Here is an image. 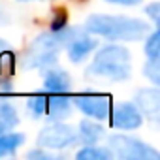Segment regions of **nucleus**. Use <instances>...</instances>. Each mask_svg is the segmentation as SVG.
Masks as SVG:
<instances>
[{"instance_id": "nucleus-7", "label": "nucleus", "mask_w": 160, "mask_h": 160, "mask_svg": "<svg viewBox=\"0 0 160 160\" xmlns=\"http://www.w3.org/2000/svg\"><path fill=\"white\" fill-rule=\"evenodd\" d=\"M136 102L149 119L158 121V113H160V92H158V89H141V91H138Z\"/></svg>"}, {"instance_id": "nucleus-9", "label": "nucleus", "mask_w": 160, "mask_h": 160, "mask_svg": "<svg viewBox=\"0 0 160 160\" xmlns=\"http://www.w3.org/2000/svg\"><path fill=\"white\" fill-rule=\"evenodd\" d=\"M45 89L55 94H62L70 89V75L64 70H51L45 75Z\"/></svg>"}, {"instance_id": "nucleus-12", "label": "nucleus", "mask_w": 160, "mask_h": 160, "mask_svg": "<svg viewBox=\"0 0 160 160\" xmlns=\"http://www.w3.org/2000/svg\"><path fill=\"white\" fill-rule=\"evenodd\" d=\"M79 132H81V138L85 143H96L102 136H104V128L94 124V122H89V121H83L81 124H79Z\"/></svg>"}, {"instance_id": "nucleus-6", "label": "nucleus", "mask_w": 160, "mask_h": 160, "mask_svg": "<svg viewBox=\"0 0 160 160\" xmlns=\"http://www.w3.org/2000/svg\"><path fill=\"white\" fill-rule=\"evenodd\" d=\"M75 104L85 115H89L92 119L104 121V119L109 117V98L108 96H96V94L77 96Z\"/></svg>"}, {"instance_id": "nucleus-22", "label": "nucleus", "mask_w": 160, "mask_h": 160, "mask_svg": "<svg viewBox=\"0 0 160 160\" xmlns=\"http://www.w3.org/2000/svg\"><path fill=\"white\" fill-rule=\"evenodd\" d=\"M21 2H30V0H21Z\"/></svg>"}, {"instance_id": "nucleus-4", "label": "nucleus", "mask_w": 160, "mask_h": 160, "mask_svg": "<svg viewBox=\"0 0 160 160\" xmlns=\"http://www.w3.org/2000/svg\"><path fill=\"white\" fill-rule=\"evenodd\" d=\"M77 141V134L73 128L66 124H51L45 126L38 136V145L45 149H64Z\"/></svg>"}, {"instance_id": "nucleus-14", "label": "nucleus", "mask_w": 160, "mask_h": 160, "mask_svg": "<svg viewBox=\"0 0 160 160\" xmlns=\"http://www.w3.org/2000/svg\"><path fill=\"white\" fill-rule=\"evenodd\" d=\"M23 141H25V136L23 134H8V136L0 134V145H2L8 152H13Z\"/></svg>"}, {"instance_id": "nucleus-2", "label": "nucleus", "mask_w": 160, "mask_h": 160, "mask_svg": "<svg viewBox=\"0 0 160 160\" xmlns=\"http://www.w3.org/2000/svg\"><path fill=\"white\" fill-rule=\"evenodd\" d=\"M89 73L111 81H124L130 77V53L121 45H106L96 53Z\"/></svg>"}, {"instance_id": "nucleus-21", "label": "nucleus", "mask_w": 160, "mask_h": 160, "mask_svg": "<svg viewBox=\"0 0 160 160\" xmlns=\"http://www.w3.org/2000/svg\"><path fill=\"white\" fill-rule=\"evenodd\" d=\"M4 21H6V17H4L2 13H0V23H4Z\"/></svg>"}, {"instance_id": "nucleus-5", "label": "nucleus", "mask_w": 160, "mask_h": 160, "mask_svg": "<svg viewBox=\"0 0 160 160\" xmlns=\"http://www.w3.org/2000/svg\"><path fill=\"white\" fill-rule=\"evenodd\" d=\"M141 122H143L141 111H139L134 104L124 102V104L115 106L113 117H111V124H113V126L124 128V130H134V128L141 126Z\"/></svg>"}, {"instance_id": "nucleus-10", "label": "nucleus", "mask_w": 160, "mask_h": 160, "mask_svg": "<svg viewBox=\"0 0 160 160\" xmlns=\"http://www.w3.org/2000/svg\"><path fill=\"white\" fill-rule=\"evenodd\" d=\"M17 122H19V117H17L15 108L4 100H0V134H6Z\"/></svg>"}, {"instance_id": "nucleus-19", "label": "nucleus", "mask_w": 160, "mask_h": 160, "mask_svg": "<svg viewBox=\"0 0 160 160\" xmlns=\"http://www.w3.org/2000/svg\"><path fill=\"white\" fill-rule=\"evenodd\" d=\"M108 2H111V4H122V6H136V4L141 2V0H108Z\"/></svg>"}, {"instance_id": "nucleus-20", "label": "nucleus", "mask_w": 160, "mask_h": 160, "mask_svg": "<svg viewBox=\"0 0 160 160\" xmlns=\"http://www.w3.org/2000/svg\"><path fill=\"white\" fill-rule=\"evenodd\" d=\"M4 154H8V151H6L2 145H0V156H4Z\"/></svg>"}, {"instance_id": "nucleus-17", "label": "nucleus", "mask_w": 160, "mask_h": 160, "mask_svg": "<svg viewBox=\"0 0 160 160\" xmlns=\"http://www.w3.org/2000/svg\"><path fill=\"white\" fill-rule=\"evenodd\" d=\"M143 73L151 79V81H152L154 85H158V83H160V73H158V58H149V62L145 64Z\"/></svg>"}, {"instance_id": "nucleus-16", "label": "nucleus", "mask_w": 160, "mask_h": 160, "mask_svg": "<svg viewBox=\"0 0 160 160\" xmlns=\"http://www.w3.org/2000/svg\"><path fill=\"white\" fill-rule=\"evenodd\" d=\"M28 109L36 115V117H42L47 109V98L45 96H32L28 100Z\"/></svg>"}, {"instance_id": "nucleus-15", "label": "nucleus", "mask_w": 160, "mask_h": 160, "mask_svg": "<svg viewBox=\"0 0 160 160\" xmlns=\"http://www.w3.org/2000/svg\"><path fill=\"white\" fill-rule=\"evenodd\" d=\"M158 40H160V34L158 30H154L147 40H145V55L149 58H158L160 55V49H158Z\"/></svg>"}, {"instance_id": "nucleus-11", "label": "nucleus", "mask_w": 160, "mask_h": 160, "mask_svg": "<svg viewBox=\"0 0 160 160\" xmlns=\"http://www.w3.org/2000/svg\"><path fill=\"white\" fill-rule=\"evenodd\" d=\"M49 119H64L70 113V100L66 96H53L47 100V109Z\"/></svg>"}, {"instance_id": "nucleus-13", "label": "nucleus", "mask_w": 160, "mask_h": 160, "mask_svg": "<svg viewBox=\"0 0 160 160\" xmlns=\"http://www.w3.org/2000/svg\"><path fill=\"white\" fill-rule=\"evenodd\" d=\"M111 152L102 147H85L77 152V160H109Z\"/></svg>"}, {"instance_id": "nucleus-18", "label": "nucleus", "mask_w": 160, "mask_h": 160, "mask_svg": "<svg viewBox=\"0 0 160 160\" xmlns=\"http://www.w3.org/2000/svg\"><path fill=\"white\" fill-rule=\"evenodd\" d=\"M158 8H160V6H158L156 2H154V4H149V6L145 8V12L151 15V19H152L154 23H158V21H160V15H158Z\"/></svg>"}, {"instance_id": "nucleus-8", "label": "nucleus", "mask_w": 160, "mask_h": 160, "mask_svg": "<svg viewBox=\"0 0 160 160\" xmlns=\"http://www.w3.org/2000/svg\"><path fill=\"white\" fill-rule=\"evenodd\" d=\"M96 47V42L92 38H75L70 42L68 47V58L72 62H81L92 49Z\"/></svg>"}, {"instance_id": "nucleus-1", "label": "nucleus", "mask_w": 160, "mask_h": 160, "mask_svg": "<svg viewBox=\"0 0 160 160\" xmlns=\"http://www.w3.org/2000/svg\"><path fill=\"white\" fill-rule=\"evenodd\" d=\"M85 28L91 34L104 36L108 40H122V42H136L149 34V25L136 17L124 15H104L94 13L87 19Z\"/></svg>"}, {"instance_id": "nucleus-3", "label": "nucleus", "mask_w": 160, "mask_h": 160, "mask_svg": "<svg viewBox=\"0 0 160 160\" xmlns=\"http://www.w3.org/2000/svg\"><path fill=\"white\" fill-rule=\"evenodd\" d=\"M108 143H109V149L113 151V154L122 160H158L160 158L156 149H152L151 145H147L136 138L115 134V136H109Z\"/></svg>"}]
</instances>
